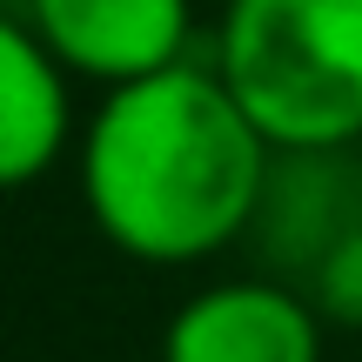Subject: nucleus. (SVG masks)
Segmentation results:
<instances>
[{
	"mask_svg": "<svg viewBox=\"0 0 362 362\" xmlns=\"http://www.w3.org/2000/svg\"><path fill=\"white\" fill-rule=\"evenodd\" d=\"M362 228V155L356 148H275L262 208L248 221L262 269L269 275H302Z\"/></svg>",
	"mask_w": 362,
	"mask_h": 362,
	"instance_id": "obj_5",
	"label": "nucleus"
},
{
	"mask_svg": "<svg viewBox=\"0 0 362 362\" xmlns=\"http://www.w3.org/2000/svg\"><path fill=\"white\" fill-rule=\"evenodd\" d=\"M322 309L262 269L194 288L161 329V362H322Z\"/></svg>",
	"mask_w": 362,
	"mask_h": 362,
	"instance_id": "obj_3",
	"label": "nucleus"
},
{
	"mask_svg": "<svg viewBox=\"0 0 362 362\" xmlns=\"http://www.w3.org/2000/svg\"><path fill=\"white\" fill-rule=\"evenodd\" d=\"M296 288L315 302V309H322L329 329H362V228L342 235V242L329 248V255L315 262Z\"/></svg>",
	"mask_w": 362,
	"mask_h": 362,
	"instance_id": "obj_7",
	"label": "nucleus"
},
{
	"mask_svg": "<svg viewBox=\"0 0 362 362\" xmlns=\"http://www.w3.org/2000/svg\"><path fill=\"white\" fill-rule=\"evenodd\" d=\"M27 21L67 74L94 88L194 61V0H27Z\"/></svg>",
	"mask_w": 362,
	"mask_h": 362,
	"instance_id": "obj_4",
	"label": "nucleus"
},
{
	"mask_svg": "<svg viewBox=\"0 0 362 362\" xmlns=\"http://www.w3.org/2000/svg\"><path fill=\"white\" fill-rule=\"evenodd\" d=\"M215 74L269 148H362V0H221Z\"/></svg>",
	"mask_w": 362,
	"mask_h": 362,
	"instance_id": "obj_2",
	"label": "nucleus"
},
{
	"mask_svg": "<svg viewBox=\"0 0 362 362\" xmlns=\"http://www.w3.org/2000/svg\"><path fill=\"white\" fill-rule=\"evenodd\" d=\"M74 74L27 13L0 7V194L54 175L74 155Z\"/></svg>",
	"mask_w": 362,
	"mask_h": 362,
	"instance_id": "obj_6",
	"label": "nucleus"
},
{
	"mask_svg": "<svg viewBox=\"0 0 362 362\" xmlns=\"http://www.w3.org/2000/svg\"><path fill=\"white\" fill-rule=\"evenodd\" d=\"M269 134L228 94L215 61L101 88L81 121V208L107 248L148 269H194L248 242L269 181Z\"/></svg>",
	"mask_w": 362,
	"mask_h": 362,
	"instance_id": "obj_1",
	"label": "nucleus"
}]
</instances>
